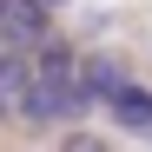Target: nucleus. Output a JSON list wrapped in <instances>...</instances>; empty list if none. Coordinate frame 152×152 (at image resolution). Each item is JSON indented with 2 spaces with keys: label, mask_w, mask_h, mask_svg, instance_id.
Segmentation results:
<instances>
[{
  "label": "nucleus",
  "mask_w": 152,
  "mask_h": 152,
  "mask_svg": "<svg viewBox=\"0 0 152 152\" xmlns=\"http://www.w3.org/2000/svg\"><path fill=\"white\" fill-rule=\"evenodd\" d=\"M99 106L113 113V126H119V132L152 139V93H145V86H132V80H126V86H113L106 99H99Z\"/></svg>",
  "instance_id": "nucleus-2"
},
{
  "label": "nucleus",
  "mask_w": 152,
  "mask_h": 152,
  "mask_svg": "<svg viewBox=\"0 0 152 152\" xmlns=\"http://www.w3.org/2000/svg\"><path fill=\"white\" fill-rule=\"evenodd\" d=\"M40 33H53V7L46 0H0V40L33 46Z\"/></svg>",
  "instance_id": "nucleus-1"
},
{
  "label": "nucleus",
  "mask_w": 152,
  "mask_h": 152,
  "mask_svg": "<svg viewBox=\"0 0 152 152\" xmlns=\"http://www.w3.org/2000/svg\"><path fill=\"white\" fill-rule=\"evenodd\" d=\"M13 119V93H0V126H7Z\"/></svg>",
  "instance_id": "nucleus-5"
},
{
  "label": "nucleus",
  "mask_w": 152,
  "mask_h": 152,
  "mask_svg": "<svg viewBox=\"0 0 152 152\" xmlns=\"http://www.w3.org/2000/svg\"><path fill=\"white\" fill-rule=\"evenodd\" d=\"M27 80H33V53L13 46V40H0V93H20Z\"/></svg>",
  "instance_id": "nucleus-4"
},
{
  "label": "nucleus",
  "mask_w": 152,
  "mask_h": 152,
  "mask_svg": "<svg viewBox=\"0 0 152 152\" xmlns=\"http://www.w3.org/2000/svg\"><path fill=\"white\" fill-rule=\"evenodd\" d=\"M80 86H86L93 99H106L113 86H126V66L106 60V53H80Z\"/></svg>",
  "instance_id": "nucleus-3"
},
{
  "label": "nucleus",
  "mask_w": 152,
  "mask_h": 152,
  "mask_svg": "<svg viewBox=\"0 0 152 152\" xmlns=\"http://www.w3.org/2000/svg\"><path fill=\"white\" fill-rule=\"evenodd\" d=\"M46 7H66V0H46Z\"/></svg>",
  "instance_id": "nucleus-6"
}]
</instances>
